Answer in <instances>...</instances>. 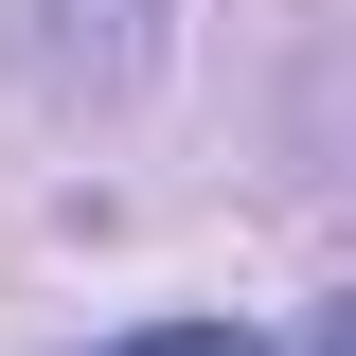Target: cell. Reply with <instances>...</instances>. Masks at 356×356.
<instances>
[{
  "label": "cell",
  "mask_w": 356,
  "mask_h": 356,
  "mask_svg": "<svg viewBox=\"0 0 356 356\" xmlns=\"http://www.w3.org/2000/svg\"><path fill=\"white\" fill-rule=\"evenodd\" d=\"M107 356H267L250 321H143V339H107Z\"/></svg>",
  "instance_id": "obj_1"
}]
</instances>
